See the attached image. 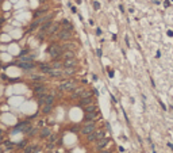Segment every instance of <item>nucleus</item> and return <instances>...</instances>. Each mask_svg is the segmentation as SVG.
I'll return each instance as SVG.
<instances>
[{
  "mask_svg": "<svg viewBox=\"0 0 173 153\" xmlns=\"http://www.w3.org/2000/svg\"><path fill=\"white\" fill-rule=\"evenodd\" d=\"M54 100V95H41L39 98V104H52Z\"/></svg>",
  "mask_w": 173,
  "mask_h": 153,
  "instance_id": "nucleus-4",
  "label": "nucleus"
},
{
  "mask_svg": "<svg viewBox=\"0 0 173 153\" xmlns=\"http://www.w3.org/2000/svg\"><path fill=\"white\" fill-rule=\"evenodd\" d=\"M168 35H170V37H172V35H173V31H168Z\"/></svg>",
  "mask_w": 173,
  "mask_h": 153,
  "instance_id": "nucleus-32",
  "label": "nucleus"
},
{
  "mask_svg": "<svg viewBox=\"0 0 173 153\" xmlns=\"http://www.w3.org/2000/svg\"><path fill=\"white\" fill-rule=\"evenodd\" d=\"M49 141L54 144L55 141H57V136H55V134H50V136H49Z\"/></svg>",
  "mask_w": 173,
  "mask_h": 153,
  "instance_id": "nucleus-23",
  "label": "nucleus"
},
{
  "mask_svg": "<svg viewBox=\"0 0 173 153\" xmlns=\"http://www.w3.org/2000/svg\"><path fill=\"white\" fill-rule=\"evenodd\" d=\"M71 35H72V30L71 29H64L58 34V37H60V39H68V38H71Z\"/></svg>",
  "mask_w": 173,
  "mask_h": 153,
  "instance_id": "nucleus-8",
  "label": "nucleus"
},
{
  "mask_svg": "<svg viewBox=\"0 0 173 153\" xmlns=\"http://www.w3.org/2000/svg\"><path fill=\"white\" fill-rule=\"evenodd\" d=\"M96 118H97V112L96 111H93V112H85V116H84L85 122H89V121L96 119Z\"/></svg>",
  "mask_w": 173,
  "mask_h": 153,
  "instance_id": "nucleus-10",
  "label": "nucleus"
},
{
  "mask_svg": "<svg viewBox=\"0 0 173 153\" xmlns=\"http://www.w3.org/2000/svg\"><path fill=\"white\" fill-rule=\"evenodd\" d=\"M78 130V126H73L72 129H71V132H77Z\"/></svg>",
  "mask_w": 173,
  "mask_h": 153,
  "instance_id": "nucleus-29",
  "label": "nucleus"
},
{
  "mask_svg": "<svg viewBox=\"0 0 173 153\" xmlns=\"http://www.w3.org/2000/svg\"><path fill=\"white\" fill-rule=\"evenodd\" d=\"M18 66H20L23 69H31V68H34V64L31 61H22L20 60V62L18 64Z\"/></svg>",
  "mask_w": 173,
  "mask_h": 153,
  "instance_id": "nucleus-9",
  "label": "nucleus"
},
{
  "mask_svg": "<svg viewBox=\"0 0 173 153\" xmlns=\"http://www.w3.org/2000/svg\"><path fill=\"white\" fill-rule=\"evenodd\" d=\"M103 137H104V133H103V132H93V133L88 134V141H91V142H92V141H96V140L99 141Z\"/></svg>",
  "mask_w": 173,
  "mask_h": 153,
  "instance_id": "nucleus-5",
  "label": "nucleus"
},
{
  "mask_svg": "<svg viewBox=\"0 0 173 153\" xmlns=\"http://www.w3.org/2000/svg\"><path fill=\"white\" fill-rule=\"evenodd\" d=\"M29 133H30L31 136H32V134H35V133H37V129H32V130H30Z\"/></svg>",
  "mask_w": 173,
  "mask_h": 153,
  "instance_id": "nucleus-30",
  "label": "nucleus"
},
{
  "mask_svg": "<svg viewBox=\"0 0 173 153\" xmlns=\"http://www.w3.org/2000/svg\"><path fill=\"white\" fill-rule=\"evenodd\" d=\"M32 58H34V56H29V57L20 56V60H22V61H32Z\"/></svg>",
  "mask_w": 173,
  "mask_h": 153,
  "instance_id": "nucleus-20",
  "label": "nucleus"
},
{
  "mask_svg": "<svg viewBox=\"0 0 173 153\" xmlns=\"http://www.w3.org/2000/svg\"><path fill=\"white\" fill-rule=\"evenodd\" d=\"M80 104H81V106H88V104H92V98H91V95L83 96V99L80 100Z\"/></svg>",
  "mask_w": 173,
  "mask_h": 153,
  "instance_id": "nucleus-12",
  "label": "nucleus"
},
{
  "mask_svg": "<svg viewBox=\"0 0 173 153\" xmlns=\"http://www.w3.org/2000/svg\"><path fill=\"white\" fill-rule=\"evenodd\" d=\"M74 87H76V83L73 80H65V81H62V83L60 84V89H62V91H71Z\"/></svg>",
  "mask_w": 173,
  "mask_h": 153,
  "instance_id": "nucleus-1",
  "label": "nucleus"
},
{
  "mask_svg": "<svg viewBox=\"0 0 173 153\" xmlns=\"http://www.w3.org/2000/svg\"><path fill=\"white\" fill-rule=\"evenodd\" d=\"M93 7H95V10H99V8H100V4H99L97 2H95V3H93Z\"/></svg>",
  "mask_w": 173,
  "mask_h": 153,
  "instance_id": "nucleus-28",
  "label": "nucleus"
},
{
  "mask_svg": "<svg viewBox=\"0 0 173 153\" xmlns=\"http://www.w3.org/2000/svg\"><path fill=\"white\" fill-rule=\"evenodd\" d=\"M60 66H61V62H58V61L53 62V68H60Z\"/></svg>",
  "mask_w": 173,
  "mask_h": 153,
  "instance_id": "nucleus-26",
  "label": "nucleus"
},
{
  "mask_svg": "<svg viewBox=\"0 0 173 153\" xmlns=\"http://www.w3.org/2000/svg\"><path fill=\"white\" fill-rule=\"evenodd\" d=\"M49 75H50L52 77H61V76L64 75V70H60L58 68H50Z\"/></svg>",
  "mask_w": 173,
  "mask_h": 153,
  "instance_id": "nucleus-7",
  "label": "nucleus"
},
{
  "mask_svg": "<svg viewBox=\"0 0 173 153\" xmlns=\"http://www.w3.org/2000/svg\"><path fill=\"white\" fill-rule=\"evenodd\" d=\"M50 26H52V22H50V20H46L43 25H42V27H41V31H42V33L48 31V30L50 29Z\"/></svg>",
  "mask_w": 173,
  "mask_h": 153,
  "instance_id": "nucleus-13",
  "label": "nucleus"
},
{
  "mask_svg": "<svg viewBox=\"0 0 173 153\" xmlns=\"http://www.w3.org/2000/svg\"><path fill=\"white\" fill-rule=\"evenodd\" d=\"M49 53H50V56H52V57L57 58V57H60V56H61L62 49L60 48L58 45H52L50 48H49Z\"/></svg>",
  "mask_w": 173,
  "mask_h": 153,
  "instance_id": "nucleus-3",
  "label": "nucleus"
},
{
  "mask_svg": "<svg viewBox=\"0 0 173 153\" xmlns=\"http://www.w3.org/2000/svg\"><path fill=\"white\" fill-rule=\"evenodd\" d=\"M58 27H60V25H58V23H55L54 26H52V27L48 30V33H49V34H54L55 31H58Z\"/></svg>",
  "mask_w": 173,
  "mask_h": 153,
  "instance_id": "nucleus-16",
  "label": "nucleus"
},
{
  "mask_svg": "<svg viewBox=\"0 0 173 153\" xmlns=\"http://www.w3.org/2000/svg\"><path fill=\"white\" fill-rule=\"evenodd\" d=\"M96 110V106L95 104H88L85 106V112H93Z\"/></svg>",
  "mask_w": 173,
  "mask_h": 153,
  "instance_id": "nucleus-15",
  "label": "nucleus"
},
{
  "mask_svg": "<svg viewBox=\"0 0 173 153\" xmlns=\"http://www.w3.org/2000/svg\"><path fill=\"white\" fill-rule=\"evenodd\" d=\"M108 142H110V138H100L99 141H97V144H96V149H103V148H106L107 145H108Z\"/></svg>",
  "mask_w": 173,
  "mask_h": 153,
  "instance_id": "nucleus-6",
  "label": "nucleus"
},
{
  "mask_svg": "<svg viewBox=\"0 0 173 153\" xmlns=\"http://www.w3.org/2000/svg\"><path fill=\"white\" fill-rule=\"evenodd\" d=\"M41 70H42V72H45V73H49L50 68H49L48 65H41Z\"/></svg>",
  "mask_w": 173,
  "mask_h": 153,
  "instance_id": "nucleus-22",
  "label": "nucleus"
},
{
  "mask_svg": "<svg viewBox=\"0 0 173 153\" xmlns=\"http://www.w3.org/2000/svg\"><path fill=\"white\" fill-rule=\"evenodd\" d=\"M31 79H32V80H42L43 77H42V76H38V75H32Z\"/></svg>",
  "mask_w": 173,
  "mask_h": 153,
  "instance_id": "nucleus-25",
  "label": "nucleus"
},
{
  "mask_svg": "<svg viewBox=\"0 0 173 153\" xmlns=\"http://www.w3.org/2000/svg\"><path fill=\"white\" fill-rule=\"evenodd\" d=\"M34 91H35L37 93H41V95H43L45 91H46V87H45V86H37Z\"/></svg>",
  "mask_w": 173,
  "mask_h": 153,
  "instance_id": "nucleus-14",
  "label": "nucleus"
},
{
  "mask_svg": "<svg viewBox=\"0 0 173 153\" xmlns=\"http://www.w3.org/2000/svg\"><path fill=\"white\" fill-rule=\"evenodd\" d=\"M64 66L65 68H74L76 66V60L74 58H68L64 61Z\"/></svg>",
  "mask_w": 173,
  "mask_h": 153,
  "instance_id": "nucleus-11",
  "label": "nucleus"
},
{
  "mask_svg": "<svg viewBox=\"0 0 173 153\" xmlns=\"http://www.w3.org/2000/svg\"><path fill=\"white\" fill-rule=\"evenodd\" d=\"M101 153H112L111 150H104V152H101Z\"/></svg>",
  "mask_w": 173,
  "mask_h": 153,
  "instance_id": "nucleus-33",
  "label": "nucleus"
},
{
  "mask_svg": "<svg viewBox=\"0 0 173 153\" xmlns=\"http://www.w3.org/2000/svg\"><path fill=\"white\" fill-rule=\"evenodd\" d=\"M68 58H74V53L73 52H65V60Z\"/></svg>",
  "mask_w": 173,
  "mask_h": 153,
  "instance_id": "nucleus-21",
  "label": "nucleus"
},
{
  "mask_svg": "<svg viewBox=\"0 0 173 153\" xmlns=\"http://www.w3.org/2000/svg\"><path fill=\"white\" fill-rule=\"evenodd\" d=\"M74 70V68H64V75H73Z\"/></svg>",
  "mask_w": 173,
  "mask_h": 153,
  "instance_id": "nucleus-19",
  "label": "nucleus"
},
{
  "mask_svg": "<svg viewBox=\"0 0 173 153\" xmlns=\"http://www.w3.org/2000/svg\"><path fill=\"white\" fill-rule=\"evenodd\" d=\"M96 34H97V35H100V34H101V30H100V29H97V30H96Z\"/></svg>",
  "mask_w": 173,
  "mask_h": 153,
  "instance_id": "nucleus-31",
  "label": "nucleus"
},
{
  "mask_svg": "<svg viewBox=\"0 0 173 153\" xmlns=\"http://www.w3.org/2000/svg\"><path fill=\"white\" fill-rule=\"evenodd\" d=\"M95 129H96V125H95L93 122H87V125L81 129V133L85 134V136H88V134H91V133H93Z\"/></svg>",
  "mask_w": 173,
  "mask_h": 153,
  "instance_id": "nucleus-2",
  "label": "nucleus"
},
{
  "mask_svg": "<svg viewBox=\"0 0 173 153\" xmlns=\"http://www.w3.org/2000/svg\"><path fill=\"white\" fill-rule=\"evenodd\" d=\"M52 109H53V104H45L43 109H42V111H43L45 114H48V112L52 111Z\"/></svg>",
  "mask_w": 173,
  "mask_h": 153,
  "instance_id": "nucleus-17",
  "label": "nucleus"
},
{
  "mask_svg": "<svg viewBox=\"0 0 173 153\" xmlns=\"http://www.w3.org/2000/svg\"><path fill=\"white\" fill-rule=\"evenodd\" d=\"M31 150H32V146H27L25 149V153H31Z\"/></svg>",
  "mask_w": 173,
  "mask_h": 153,
  "instance_id": "nucleus-27",
  "label": "nucleus"
},
{
  "mask_svg": "<svg viewBox=\"0 0 173 153\" xmlns=\"http://www.w3.org/2000/svg\"><path fill=\"white\" fill-rule=\"evenodd\" d=\"M12 146H14V144H12V142H10V141H4V148L10 149V148H12Z\"/></svg>",
  "mask_w": 173,
  "mask_h": 153,
  "instance_id": "nucleus-24",
  "label": "nucleus"
},
{
  "mask_svg": "<svg viewBox=\"0 0 173 153\" xmlns=\"http://www.w3.org/2000/svg\"><path fill=\"white\" fill-rule=\"evenodd\" d=\"M48 136H50V129L46 127V129H43V130L41 132V137L45 138V137H48Z\"/></svg>",
  "mask_w": 173,
  "mask_h": 153,
  "instance_id": "nucleus-18",
  "label": "nucleus"
}]
</instances>
